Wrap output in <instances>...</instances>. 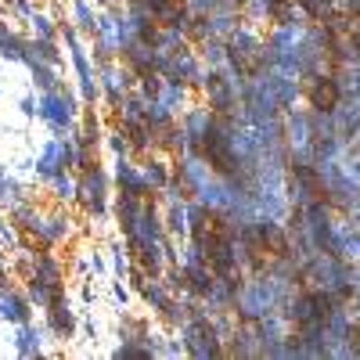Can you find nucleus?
Masks as SVG:
<instances>
[{"label":"nucleus","mask_w":360,"mask_h":360,"mask_svg":"<svg viewBox=\"0 0 360 360\" xmlns=\"http://www.w3.org/2000/svg\"><path fill=\"white\" fill-rule=\"evenodd\" d=\"M238 238V224H231L227 213H220V209H195L191 217V242L195 249H209V245H227Z\"/></svg>","instance_id":"nucleus-1"},{"label":"nucleus","mask_w":360,"mask_h":360,"mask_svg":"<svg viewBox=\"0 0 360 360\" xmlns=\"http://www.w3.org/2000/svg\"><path fill=\"white\" fill-rule=\"evenodd\" d=\"M47 317H51V328H54V335L58 339H72V314L65 310V303H54V307H47Z\"/></svg>","instance_id":"nucleus-4"},{"label":"nucleus","mask_w":360,"mask_h":360,"mask_svg":"<svg viewBox=\"0 0 360 360\" xmlns=\"http://www.w3.org/2000/svg\"><path fill=\"white\" fill-rule=\"evenodd\" d=\"M292 15H295V0H266V18L270 22L285 25V22H292Z\"/></svg>","instance_id":"nucleus-5"},{"label":"nucleus","mask_w":360,"mask_h":360,"mask_svg":"<svg viewBox=\"0 0 360 360\" xmlns=\"http://www.w3.org/2000/svg\"><path fill=\"white\" fill-rule=\"evenodd\" d=\"M346 346H349L353 353H360V324H349V328H346Z\"/></svg>","instance_id":"nucleus-6"},{"label":"nucleus","mask_w":360,"mask_h":360,"mask_svg":"<svg viewBox=\"0 0 360 360\" xmlns=\"http://www.w3.org/2000/svg\"><path fill=\"white\" fill-rule=\"evenodd\" d=\"M307 101L314 112H335L342 101V86L335 79V72H321L307 79Z\"/></svg>","instance_id":"nucleus-3"},{"label":"nucleus","mask_w":360,"mask_h":360,"mask_svg":"<svg viewBox=\"0 0 360 360\" xmlns=\"http://www.w3.org/2000/svg\"><path fill=\"white\" fill-rule=\"evenodd\" d=\"M191 152H195L202 162H209V169L220 173V176H231V173H234L231 141H227V137L220 134V127H213V123H209L205 134H198V137L191 141Z\"/></svg>","instance_id":"nucleus-2"}]
</instances>
